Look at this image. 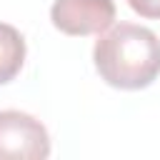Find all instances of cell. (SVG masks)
<instances>
[{"mask_svg":"<svg viewBox=\"0 0 160 160\" xmlns=\"http://www.w3.org/2000/svg\"><path fill=\"white\" fill-rule=\"evenodd\" d=\"M92 60L98 75L120 90L148 88L160 75V38L142 25L118 22L100 32Z\"/></svg>","mask_w":160,"mask_h":160,"instance_id":"1","label":"cell"},{"mask_svg":"<svg viewBox=\"0 0 160 160\" xmlns=\"http://www.w3.org/2000/svg\"><path fill=\"white\" fill-rule=\"evenodd\" d=\"M50 135L45 125L20 110H0V160H45Z\"/></svg>","mask_w":160,"mask_h":160,"instance_id":"2","label":"cell"},{"mask_svg":"<svg viewBox=\"0 0 160 160\" xmlns=\"http://www.w3.org/2000/svg\"><path fill=\"white\" fill-rule=\"evenodd\" d=\"M52 25L75 38L100 35L115 20V2L112 0H55L50 8Z\"/></svg>","mask_w":160,"mask_h":160,"instance_id":"3","label":"cell"},{"mask_svg":"<svg viewBox=\"0 0 160 160\" xmlns=\"http://www.w3.org/2000/svg\"><path fill=\"white\" fill-rule=\"evenodd\" d=\"M22 62H25V40H22V35L12 25L0 22V85L15 80Z\"/></svg>","mask_w":160,"mask_h":160,"instance_id":"4","label":"cell"},{"mask_svg":"<svg viewBox=\"0 0 160 160\" xmlns=\"http://www.w3.org/2000/svg\"><path fill=\"white\" fill-rule=\"evenodd\" d=\"M128 5L148 20H160V0H128Z\"/></svg>","mask_w":160,"mask_h":160,"instance_id":"5","label":"cell"}]
</instances>
